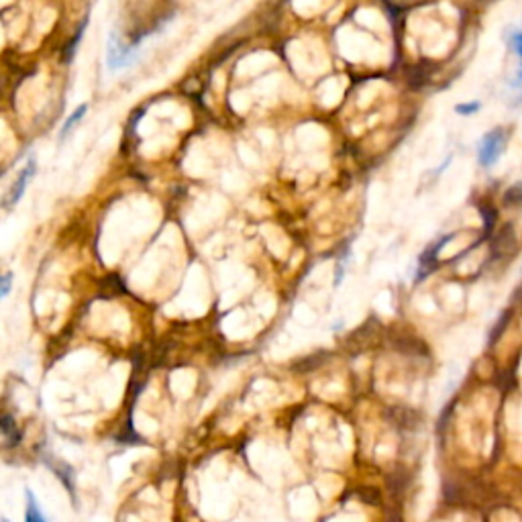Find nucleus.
<instances>
[{
  "label": "nucleus",
  "instance_id": "1",
  "mask_svg": "<svg viewBox=\"0 0 522 522\" xmlns=\"http://www.w3.org/2000/svg\"><path fill=\"white\" fill-rule=\"evenodd\" d=\"M506 143H508L506 129L496 127V129L488 131V133L481 137V141H479V149H477L479 166L491 168V166L502 157L504 149H506Z\"/></svg>",
  "mask_w": 522,
  "mask_h": 522
},
{
  "label": "nucleus",
  "instance_id": "2",
  "mask_svg": "<svg viewBox=\"0 0 522 522\" xmlns=\"http://www.w3.org/2000/svg\"><path fill=\"white\" fill-rule=\"evenodd\" d=\"M135 55H137V49H135V47L121 46L114 33L108 35L107 68L110 72H114V70H123L127 65H131V63L135 62Z\"/></svg>",
  "mask_w": 522,
  "mask_h": 522
},
{
  "label": "nucleus",
  "instance_id": "3",
  "mask_svg": "<svg viewBox=\"0 0 522 522\" xmlns=\"http://www.w3.org/2000/svg\"><path fill=\"white\" fill-rule=\"evenodd\" d=\"M35 171H37V157L31 155L27 159V164L23 166V169L18 171V176H16V180L11 186L9 194L4 196V208H13L15 204H18V200L23 198V194H25L29 182L35 178Z\"/></svg>",
  "mask_w": 522,
  "mask_h": 522
},
{
  "label": "nucleus",
  "instance_id": "4",
  "mask_svg": "<svg viewBox=\"0 0 522 522\" xmlns=\"http://www.w3.org/2000/svg\"><path fill=\"white\" fill-rule=\"evenodd\" d=\"M86 112H88V105H80V107H78L76 110H74V112H72V114L65 119V123L62 124V129H60V133H58V143H60V145L65 143V139L70 137V133L76 129L78 123L84 119V114H86Z\"/></svg>",
  "mask_w": 522,
  "mask_h": 522
},
{
  "label": "nucleus",
  "instance_id": "5",
  "mask_svg": "<svg viewBox=\"0 0 522 522\" xmlns=\"http://www.w3.org/2000/svg\"><path fill=\"white\" fill-rule=\"evenodd\" d=\"M27 510H25V522H47L46 514L41 512V508L37 504L35 496L31 490H27Z\"/></svg>",
  "mask_w": 522,
  "mask_h": 522
},
{
  "label": "nucleus",
  "instance_id": "6",
  "mask_svg": "<svg viewBox=\"0 0 522 522\" xmlns=\"http://www.w3.org/2000/svg\"><path fill=\"white\" fill-rule=\"evenodd\" d=\"M2 437H4V441H6V445H16L18 443V439L16 437H13V432L15 435H18L16 432V425H13V418L9 415H4L2 416Z\"/></svg>",
  "mask_w": 522,
  "mask_h": 522
},
{
  "label": "nucleus",
  "instance_id": "7",
  "mask_svg": "<svg viewBox=\"0 0 522 522\" xmlns=\"http://www.w3.org/2000/svg\"><path fill=\"white\" fill-rule=\"evenodd\" d=\"M11 288H13V272H6L2 276V282H0V296L6 298L11 294Z\"/></svg>",
  "mask_w": 522,
  "mask_h": 522
},
{
  "label": "nucleus",
  "instance_id": "8",
  "mask_svg": "<svg viewBox=\"0 0 522 522\" xmlns=\"http://www.w3.org/2000/svg\"><path fill=\"white\" fill-rule=\"evenodd\" d=\"M86 23H88V18H86V21L82 23V27L78 29V33L74 35V39H72V47H70V49H68V53H65V55H68V62L72 60V55H74V51H76L78 43H80V37H82V35H84V31H86Z\"/></svg>",
  "mask_w": 522,
  "mask_h": 522
},
{
  "label": "nucleus",
  "instance_id": "9",
  "mask_svg": "<svg viewBox=\"0 0 522 522\" xmlns=\"http://www.w3.org/2000/svg\"><path fill=\"white\" fill-rule=\"evenodd\" d=\"M510 46H512V51H514V53H516L518 58H522V29L512 35V41H510Z\"/></svg>",
  "mask_w": 522,
  "mask_h": 522
},
{
  "label": "nucleus",
  "instance_id": "10",
  "mask_svg": "<svg viewBox=\"0 0 522 522\" xmlns=\"http://www.w3.org/2000/svg\"><path fill=\"white\" fill-rule=\"evenodd\" d=\"M479 110V102H467V105H457L455 107V112L459 114H472V112H477Z\"/></svg>",
  "mask_w": 522,
  "mask_h": 522
}]
</instances>
